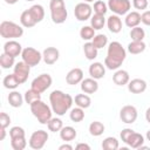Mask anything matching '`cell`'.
<instances>
[{"mask_svg": "<svg viewBox=\"0 0 150 150\" xmlns=\"http://www.w3.org/2000/svg\"><path fill=\"white\" fill-rule=\"evenodd\" d=\"M127 57V50L118 41H112L108 46L104 66L110 70H117Z\"/></svg>", "mask_w": 150, "mask_h": 150, "instance_id": "1", "label": "cell"}, {"mask_svg": "<svg viewBox=\"0 0 150 150\" xmlns=\"http://www.w3.org/2000/svg\"><path fill=\"white\" fill-rule=\"evenodd\" d=\"M49 102L53 112H55L57 116H63L71 108L74 98L62 90H53L49 94Z\"/></svg>", "mask_w": 150, "mask_h": 150, "instance_id": "2", "label": "cell"}, {"mask_svg": "<svg viewBox=\"0 0 150 150\" xmlns=\"http://www.w3.org/2000/svg\"><path fill=\"white\" fill-rule=\"evenodd\" d=\"M29 107H30L32 114L38 118V121L41 124H47L49 122V120L52 118V114H53L52 107L46 104L43 101L38 100V101L33 102Z\"/></svg>", "mask_w": 150, "mask_h": 150, "instance_id": "3", "label": "cell"}, {"mask_svg": "<svg viewBox=\"0 0 150 150\" xmlns=\"http://www.w3.org/2000/svg\"><path fill=\"white\" fill-rule=\"evenodd\" d=\"M50 18L54 23H63L67 20L68 12L66 9V5L63 0H50L49 2Z\"/></svg>", "mask_w": 150, "mask_h": 150, "instance_id": "4", "label": "cell"}, {"mask_svg": "<svg viewBox=\"0 0 150 150\" xmlns=\"http://www.w3.org/2000/svg\"><path fill=\"white\" fill-rule=\"evenodd\" d=\"M0 35L4 39H15L23 35V28L13 21H2L0 23Z\"/></svg>", "mask_w": 150, "mask_h": 150, "instance_id": "5", "label": "cell"}, {"mask_svg": "<svg viewBox=\"0 0 150 150\" xmlns=\"http://www.w3.org/2000/svg\"><path fill=\"white\" fill-rule=\"evenodd\" d=\"M21 57H22V61H25L28 66L34 67V66H38L42 60V54L33 47H26L22 49Z\"/></svg>", "mask_w": 150, "mask_h": 150, "instance_id": "6", "label": "cell"}, {"mask_svg": "<svg viewBox=\"0 0 150 150\" xmlns=\"http://www.w3.org/2000/svg\"><path fill=\"white\" fill-rule=\"evenodd\" d=\"M48 132L45 130H36L34 131L28 141V145L34 150H40L45 146V144L48 141Z\"/></svg>", "mask_w": 150, "mask_h": 150, "instance_id": "7", "label": "cell"}, {"mask_svg": "<svg viewBox=\"0 0 150 150\" xmlns=\"http://www.w3.org/2000/svg\"><path fill=\"white\" fill-rule=\"evenodd\" d=\"M108 8L116 15H125L131 8L129 0H108Z\"/></svg>", "mask_w": 150, "mask_h": 150, "instance_id": "8", "label": "cell"}, {"mask_svg": "<svg viewBox=\"0 0 150 150\" xmlns=\"http://www.w3.org/2000/svg\"><path fill=\"white\" fill-rule=\"evenodd\" d=\"M52 82H53V79L49 74H41L32 81L30 88L39 93H43L52 86Z\"/></svg>", "mask_w": 150, "mask_h": 150, "instance_id": "9", "label": "cell"}, {"mask_svg": "<svg viewBox=\"0 0 150 150\" xmlns=\"http://www.w3.org/2000/svg\"><path fill=\"white\" fill-rule=\"evenodd\" d=\"M74 15L79 21H87L93 15V7L89 2H79L74 8Z\"/></svg>", "mask_w": 150, "mask_h": 150, "instance_id": "10", "label": "cell"}, {"mask_svg": "<svg viewBox=\"0 0 150 150\" xmlns=\"http://www.w3.org/2000/svg\"><path fill=\"white\" fill-rule=\"evenodd\" d=\"M29 73H30V66H28L25 61H20L18 63H15L14 69H13V74L16 76L20 84L25 83L28 80Z\"/></svg>", "mask_w": 150, "mask_h": 150, "instance_id": "11", "label": "cell"}, {"mask_svg": "<svg viewBox=\"0 0 150 150\" xmlns=\"http://www.w3.org/2000/svg\"><path fill=\"white\" fill-rule=\"evenodd\" d=\"M137 109L134 107V105H124L122 107V109L120 110V118L123 123H127V124H132L136 120H137Z\"/></svg>", "mask_w": 150, "mask_h": 150, "instance_id": "12", "label": "cell"}, {"mask_svg": "<svg viewBox=\"0 0 150 150\" xmlns=\"http://www.w3.org/2000/svg\"><path fill=\"white\" fill-rule=\"evenodd\" d=\"M22 49H23L22 46L15 40H8L4 45V53H6V54H8L11 56H14V57L21 55Z\"/></svg>", "mask_w": 150, "mask_h": 150, "instance_id": "13", "label": "cell"}, {"mask_svg": "<svg viewBox=\"0 0 150 150\" xmlns=\"http://www.w3.org/2000/svg\"><path fill=\"white\" fill-rule=\"evenodd\" d=\"M60 57V52L55 47H47L42 52V60L45 61L46 64H54Z\"/></svg>", "mask_w": 150, "mask_h": 150, "instance_id": "14", "label": "cell"}, {"mask_svg": "<svg viewBox=\"0 0 150 150\" xmlns=\"http://www.w3.org/2000/svg\"><path fill=\"white\" fill-rule=\"evenodd\" d=\"M83 80V71L81 68H73L66 75V82L70 86H75L81 83Z\"/></svg>", "mask_w": 150, "mask_h": 150, "instance_id": "15", "label": "cell"}, {"mask_svg": "<svg viewBox=\"0 0 150 150\" xmlns=\"http://www.w3.org/2000/svg\"><path fill=\"white\" fill-rule=\"evenodd\" d=\"M88 71L90 77L95 80H100V79H103L105 75V66H103V63L101 62H94L89 66Z\"/></svg>", "mask_w": 150, "mask_h": 150, "instance_id": "16", "label": "cell"}, {"mask_svg": "<svg viewBox=\"0 0 150 150\" xmlns=\"http://www.w3.org/2000/svg\"><path fill=\"white\" fill-rule=\"evenodd\" d=\"M128 90L132 94H142L146 90V82L142 79H134L129 81Z\"/></svg>", "mask_w": 150, "mask_h": 150, "instance_id": "17", "label": "cell"}, {"mask_svg": "<svg viewBox=\"0 0 150 150\" xmlns=\"http://www.w3.org/2000/svg\"><path fill=\"white\" fill-rule=\"evenodd\" d=\"M107 26H108V29L114 33V34H117L122 30V20L120 18V15H116V14H111L108 19H107Z\"/></svg>", "mask_w": 150, "mask_h": 150, "instance_id": "18", "label": "cell"}, {"mask_svg": "<svg viewBox=\"0 0 150 150\" xmlns=\"http://www.w3.org/2000/svg\"><path fill=\"white\" fill-rule=\"evenodd\" d=\"M81 90L86 94H94L98 90V83L97 80L89 77V79H83L81 82Z\"/></svg>", "mask_w": 150, "mask_h": 150, "instance_id": "19", "label": "cell"}, {"mask_svg": "<svg viewBox=\"0 0 150 150\" xmlns=\"http://www.w3.org/2000/svg\"><path fill=\"white\" fill-rule=\"evenodd\" d=\"M112 81L117 86H125L130 81L129 73L127 70H124V69H117L115 71V74L112 75Z\"/></svg>", "mask_w": 150, "mask_h": 150, "instance_id": "20", "label": "cell"}, {"mask_svg": "<svg viewBox=\"0 0 150 150\" xmlns=\"http://www.w3.org/2000/svg\"><path fill=\"white\" fill-rule=\"evenodd\" d=\"M124 23H125V26L129 27V28H134V27L138 26V25L141 23V14H139L137 11L129 12L128 14H125Z\"/></svg>", "mask_w": 150, "mask_h": 150, "instance_id": "21", "label": "cell"}, {"mask_svg": "<svg viewBox=\"0 0 150 150\" xmlns=\"http://www.w3.org/2000/svg\"><path fill=\"white\" fill-rule=\"evenodd\" d=\"M7 100H8L9 105H12L13 108H20V107L22 105L23 101H25V97H23L19 91L13 90V91H11V93L8 94Z\"/></svg>", "mask_w": 150, "mask_h": 150, "instance_id": "22", "label": "cell"}, {"mask_svg": "<svg viewBox=\"0 0 150 150\" xmlns=\"http://www.w3.org/2000/svg\"><path fill=\"white\" fill-rule=\"evenodd\" d=\"M20 23L25 28H32V27H34L36 25V21L32 16L29 9H26V11H23L21 13V15H20Z\"/></svg>", "mask_w": 150, "mask_h": 150, "instance_id": "23", "label": "cell"}, {"mask_svg": "<svg viewBox=\"0 0 150 150\" xmlns=\"http://www.w3.org/2000/svg\"><path fill=\"white\" fill-rule=\"evenodd\" d=\"M77 136V132L76 130L70 127V125H67V127H63L61 130H60V137L62 141L64 142H70L73 139H75Z\"/></svg>", "mask_w": 150, "mask_h": 150, "instance_id": "24", "label": "cell"}, {"mask_svg": "<svg viewBox=\"0 0 150 150\" xmlns=\"http://www.w3.org/2000/svg\"><path fill=\"white\" fill-rule=\"evenodd\" d=\"M143 143H144V137H143V135H141V134H138V132H136V131H134V132L131 134V136L129 137V139H128V142H127V144H128L130 148H132V149H139V148L143 145Z\"/></svg>", "mask_w": 150, "mask_h": 150, "instance_id": "25", "label": "cell"}, {"mask_svg": "<svg viewBox=\"0 0 150 150\" xmlns=\"http://www.w3.org/2000/svg\"><path fill=\"white\" fill-rule=\"evenodd\" d=\"M2 84L6 89H9V90H14L16 89L19 86H20V82L18 81L16 76L14 74H9V75H6L2 80Z\"/></svg>", "mask_w": 150, "mask_h": 150, "instance_id": "26", "label": "cell"}, {"mask_svg": "<svg viewBox=\"0 0 150 150\" xmlns=\"http://www.w3.org/2000/svg\"><path fill=\"white\" fill-rule=\"evenodd\" d=\"M74 102L77 107L80 108H83V109H87L90 107L91 104V98L89 97V95H87L86 93L84 94H77L74 98Z\"/></svg>", "mask_w": 150, "mask_h": 150, "instance_id": "27", "label": "cell"}, {"mask_svg": "<svg viewBox=\"0 0 150 150\" xmlns=\"http://www.w3.org/2000/svg\"><path fill=\"white\" fill-rule=\"evenodd\" d=\"M28 9H29L32 16L34 18V20L36 21V23L38 22H41L43 20V18H45V9H43V7L41 5H38V4L36 5H33Z\"/></svg>", "mask_w": 150, "mask_h": 150, "instance_id": "28", "label": "cell"}, {"mask_svg": "<svg viewBox=\"0 0 150 150\" xmlns=\"http://www.w3.org/2000/svg\"><path fill=\"white\" fill-rule=\"evenodd\" d=\"M145 43L143 41H131L129 45H128V52L130 54H134V55H137V54H141L145 50Z\"/></svg>", "mask_w": 150, "mask_h": 150, "instance_id": "29", "label": "cell"}, {"mask_svg": "<svg viewBox=\"0 0 150 150\" xmlns=\"http://www.w3.org/2000/svg\"><path fill=\"white\" fill-rule=\"evenodd\" d=\"M83 53H84V56L88 59V60H94L97 57V54H98V49L91 43V42H86L83 45Z\"/></svg>", "mask_w": 150, "mask_h": 150, "instance_id": "30", "label": "cell"}, {"mask_svg": "<svg viewBox=\"0 0 150 150\" xmlns=\"http://www.w3.org/2000/svg\"><path fill=\"white\" fill-rule=\"evenodd\" d=\"M104 25H105L104 15H101V14H94V15H91V18H90V26L95 30L102 29L104 27Z\"/></svg>", "mask_w": 150, "mask_h": 150, "instance_id": "31", "label": "cell"}, {"mask_svg": "<svg viewBox=\"0 0 150 150\" xmlns=\"http://www.w3.org/2000/svg\"><path fill=\"white\" fill-rule=\"evenodd\" d=\"M89 132L91 136H95V137H98L101 136L103 132H104V125L102 122H98V121H94L89 124Z\"/></svg>", "mask_w": 150, "mask_h": 150, "instance_id": "32", "label": "cell"}, {"mask_svg": "<svg viewBox=\"0 0 150 150\" xmlns=\"http://www.w3.org/2000/svg\"><path fill=\"white\" fill-rule=\"evenodd\" d=\"M0 66L4 69H9V68L14 67L15 66V57L11 56L6 53H2L0 55Z\"/></svg>", "mask_w": 150, "mask_h": 150, "instance_id": "33", "label": "cell"}, {"mask_svg": "<svg viewBox=\"0 0 150 150\" xmlns=\"http://www.w3.org/2000/svg\"><path fill=\"white\" fill-rule=\"evenodd\" d=\"M118 146H120V144H118L117 138L111 137V136L105 137L102 142V149L103 150H116V149H118Z\"/></svg>", "mask_w": 150, "mask_h": 150, "instance_id": "34", "label": "cell"}, {"mask_svg": "<svg viewBox=\"0 0 150 150\" xmlns=\"http://www.w3.org/2000/svg\"><path fill=\"white\" fill-rule=\"evenodd\" d=\"M69 118L75 122V123H79L81 121H83L84 118V110L83 108H80V107H76V108H73L69 112Z\"/></svg>", "mask_w": 150, "mask_h": 150, "instance_id": "35", "label": "cell"}, {"mask_svg": "<svg viewBox=\"0 0 150 150\" xmlns=\"http://www.w3.org/2000/svg\"><path fill=\"white\" fill-rule=\"evenodd\" d=\"M95 35H96L95 34V29L91 26H83L80 29V36H81L82 40H86V41L93 40Z\"/></svg>", "mask_w": 150, "mask_h": 150, "instance_id": "36", "label": "cell"}, {"mask_svg": "<svg viewBox=\"0 0 150 150\" xmlns=\"http://www.w3.org/2000/svg\"><path fill=\"white\" fill-rule=\"evenodd\" d=\"M25 102L27 103V104H32L33 102H35V101H38V100H41V93H39V91H36V90H34V89H29V90H27L26 93H25Z\"/></svg>", "mask_w": 150, "mask_h": 150, "instance_id": "37", "label": "cell"}, {"mask_svg": "<svg viewBox=\"0 0 150 150\" xmlns=\"http://www.w3.org/2000/svg\"><path fill=\"white\" fill-rule=\"evenodd\" d=\"M91 43L97 49H101V48H103L108 45V36L105 34H96L94 36V39L91 40Z\"/></svg>", "mask_w": 150, "mask_h": 150, "instance_id": "38", "label": "cell"}, {"mask_svg": "<svg viewBox=\"0 0 150 150\" xmlns=\"http://www.w3.org/2000/svg\"><path fill=\"white\" fill-rule=\"evenodd\" d=\"M48 125V129L49 131H53V132H60V130L63 128V122L61 121V118L59 117H52L49 120V122L47 123Z\"/></svg>", "mask_w": 150, "mask_h": 150, "instance_id": "39", "label": "cell"}, {"mask_svg": "<svg viewBox=\"0 0 150 150\" xmlns=\"http://www.w3.org/2000/svg\"><path fill=\"white\" fill-rule=\"evenodd\" d=\"M130 38H131V41H143V39L145 38V32L139 26H136V27L131 28Z\"/></svg>", "mask_w": 150, "mask_h": 150, "instance_id": "40", "label": "cell"}, {"mask_svg": "<svg viewBox=\"0 0 150 150\" xmlns=\"http://www.w3.org/2000/svg\"><path fill=\"white\" fill-rule=\"evenodd\" d=\"M11 145H12V148H13L14 150H23V149L27 146L26 136L11 138Z\"/></svg>", "mask_w": 150, "mask_h": 150, "instance_id": "41", "label": "cell"}, {"mask_svg": "<svg viewBox=\"0 0 150 150\" xmlns=\"http://www.w3.org/2000/svg\"><path fill=\"white\" fill-rule=\"evenodd\" d=\"M93 9H94L95 14L104 15V14L108 12V9H109V8H108V4H105V2H104V1H102V0H97V1H95Z\"/></svg>", "mask_w": 150, "mask_h": 150, "instance_id": "42", "label": "cell"}, {"mask_svg": "<svg viewBox=\"0 0 150 150\" xmlns=\"http://www.w3.org/2000/svg\"><path fill=\"white\" fill-rule=\"evenodd\" d=\"M9 136L11 138H14V137H22V136H26L25 134V130L23 128L19 127V125H15V127H12L9 129Z\"/></svg>", "mask_w": 150, "mask_h": 150, "instance_id": "43", "label": "cell"}, {"mask_svg": "<svg viewBox=\"0 0 150 150\" xmlns=\"http://www.w3.org/2000/svg\"><path fill=\"white\" fill-rule=\"evenodd\" d=\"M148 4H149V0H132V6L138 11L146 9Z\"/></svg>", "mask_w": 150, "mask_h": 150, "instance_id": "44", "label": "cell"}, {"mask_svg": "<svg viewBox=\"0 0 150 150\" xmlns=\"http://www.w3.org/2000/svg\"><path fill=\"white\" fill-rule=\"evenodd\" d=\"M11 123V117L7 112H1L0 114V127L1 128H7Z\"/></svg>", "mask_w": 150, "mask_h": 150, "instance_id": "45", "label": "cell"}, {"mask_svg": "<svg viewBox=\"0 0 150 150\" xmlns=\"http://www.w3.org/2000/svg\"><path fill=\"white\" fill-rule=\"evenodd\" d=\"M132 132H134V130L130 129V128H125V129H123V130L121 131V134H120L122 142H124V143L127 144V142H128V139H129V137L131 136Z\"/></svg>", "mask_w": 150, "mask_h": 150, "instance_id": "46", "label": "cell"}, {"mask_svg": "<svg viewBox=\"0 0 150 150\" xmlns=\"http://www.w3.org/2000/svg\"><path fill=\"white\" fill-rule=\"evenodd\" d=\"M141 22L145 26H150V11H144L141 14Z\"/></svg>", "mask_w": 150, "mask_h": 150, "instance_id": "47", "label": "cell"}, {"mask_svg": "<svg viewBox=\"0 0 150 150\" xmlns=\"http://www.w3.org/2000/svg\"><path fill=\"white\" fill-rule=\"evenodd\" d=\"M77 150H80V149H86V150H90V146L88 145V144H86V143H79L76 146H75Z\"/></svg>", "mask_w": 150, "mask_h": 150, "instance_id": "48", "label": "cell"}, {"mask_svg": "<svg viewBox=\"0 0 150 150\" xmlns=\"http://www.w3.org/2000/svg\"><path fill=\"white\" fill-rule=\"evenodd\" d=\"M59 150H73V146L70 145V144H62V145H60L59 146Z\"/></svg>", "mask_w": 150, "mask_h": 150, "instance_id": "49", "label": "cell"}, {"mask_svg": "<svg viewBox=\"0 0 150 150\" xmlns=\"http://www.w3.org/2000/svg\"><path fill=\"white\" fill-rule=\"evenodd\" d=\"M145 120L148 123H150V108H148L145 111Z\"/></svg>", "mask_w": 150, "mask_h": 150, "instance_id": "50", "label": "cell"}, {"mask_svg": "<svg viewBox=\"0 0 150 150\" xmlns=\"http://www.w3.org/2000/svg\"><path fill=\"white\" fill-rule=\"evenodd\" d=\"M6 136V128H1V136H0V141H4Z\"/></svg>", "mask_w": 150, "mask_h": 150, "instance_id": "51", "label": "cell"}, {"mask_svg": "<svg viewBox=\"0 0 150 150\" xmlns=\"http://www.w3.org/2000/svg\"><path fill=\"white\" fill-rule=\"evenodd\" d=\"M19 0H5V2L6 4H8V5H14V4H16Z\"/></svg>", "mask_w": 150, "mask_h": 150, "instance_id": "52", "label": "cell"}, {"mask_svg": "<svg viewBox=\"0 0 150 150\" xmlns=\"http://www.w3.org/2000/svg\"><path fill=\"white\" fill-rule=\"evenodd\" d=\"M145 137H146V139L150 142V130H148V131H146V135H145Z\"/></svg>", "mask_w": 150, "mask_h": 150, "instance_id": "53", "label": "cell"}, {"mask_svg": "<svg viewBox=\"0 0 150 150\" xmlns=\"http://www.w3.org/2000/svg\"><path fill=\"white\" fill-rule=\"evenodd\" d=\"M94 0H84V2H93Z\"/></svg>", "mask_w": 150, "mask_h": 150, "instance_id": "54", "label": "cell"}, {"mask_svg": "<svg viewBox=\"0 0 150 150\" xmlns=\"http://www.w3.org/2000/svg\"><path fill=\"white\" fill-rule=\"evenodd\" d=\"M26 1H34V0H26Z\"/></svg>", "mask_w": 150, "mask_h": 150, "instance_id": "55", "label": "cell"}]
</instances>
